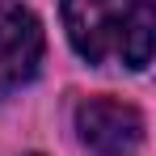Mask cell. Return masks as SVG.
<instances>
[{
    "instance_id": "6da1fadb",
    "label": "cell",
    "mask_w": 156,
    "mask_h": 156,
    "mask_svg": "<svg viewBox=\"0 0 156 156\" xmlns=\"http://www.w3.org/2000/svg\"><path fill=\"white\" fill-rule=\"evenodd\" d=\"M63 26L84 63L122 59L135 72L152 63V0H63Z\"/></svg>"
},
{
    "instance_id": "7a4b0ae2",
    "label": "cell",
    "mask_w": 156,
    "mask_h": 156,
    "mask_svg": "<svg viewBox=\"0 0 156 156\" xmlns=\"http://www.w3.org/2000/svg\"><path fill=\"white\" fill-rule=\"evenodd\" d=\"M76 131L101 156H131L144 144V114L114 97H89L76 105Z\"/></svg>"
},
{
    "instance_id": "3957f363",
    "label": "cell",
    "mask_w": 156,
    "mask_h": 156,
    "mask_svg": "<svg viewBox=\"0 0 156 156\" xmlns=\"http://www.w3.org/2000/svg\"><path fill=\"white\" fill-rule=\"evenodd\" d=\"M42 63V26L21 0H0V84L17 89Z\"/></svg>"
}]
</instances>
